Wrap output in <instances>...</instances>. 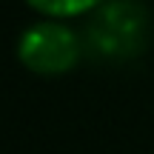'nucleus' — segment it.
<instances>
[{
    "instance_id": "nucleus-1",
    "label": "nucleus",
    "mask_w": 154,
    "mask_h": 154,
    "mask_svg": "<svg viewBox=\"0 0 154 154\" xmlns=\"http://www.w3.org/2000/svg\"><path fill=\"white\" fill-rule=\"evenodd\" d=\"M86 40L100 57L128 60L146 49L149 14L137 0H106L94 14H88Z\"/></svg>"
},
{
    "instance_id": "nucleus-2",
    "label": "nucleus",
    "mask_w": 154,
    "mask_h": 154,
    "mask_svg": "<svg viewBox=\"0 0 154 154\" xmlns=\"http://www.w3.org/2000/svg\"><path fill=\"white\" fill-rule=\"evenodd\" d=\"M83 40L66 20H43L23 29L17 37V60L37 77H60L80 63Z\"/></svg>"
},
{
    "instance_id": "nucleus-3",
    "label": "nucleus",
    "mask_w": 154,
    "mask_h": 154,
    "mask_svg": "<svg viewBox=\"0 0 154 154\" xmlns=\"http://www.w3.org/2000/svg\"><path fill=\"white\" fill-rule=\"evenodd\" d=\"M29 9H34L40 17L49 20H74V17H88L106 3V0H26Z\"/></svg>"
}]
</instances>
